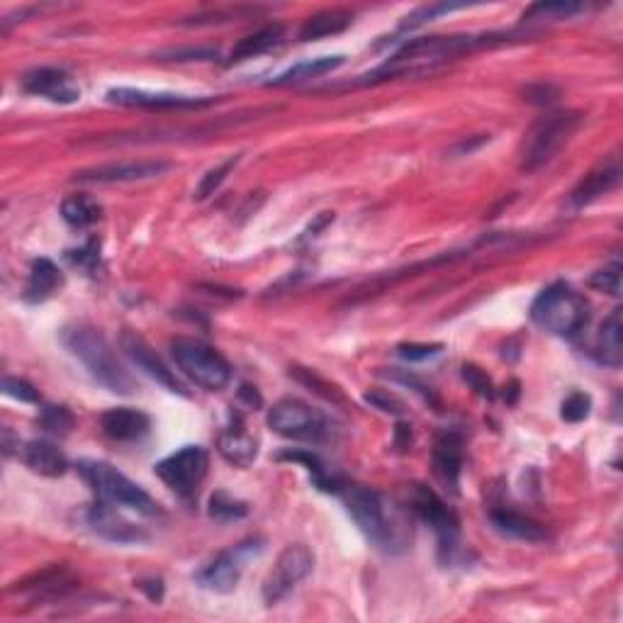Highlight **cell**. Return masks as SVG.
<instances>
[{
  "label": "cell",
  "mask_w": 623,
  "mask_h": 623,
  "mask_svg": "<svg viewBox=\"0 0 623 623\" xmlns=\"http://www.w3.org/2000/svg\"><path fill=\"white\" fill-rule=\"evenodd\" d=\"M61 344L86 366L95 383L108 387L110 392H117V395H132L134 378L127 373L120 358L115 356V351L108 344V339L98 329L81 322L71 324V327L61 331Z\"/></svg>",
  "instance_id": "6da1fadb"
},
{
  "label": "cell",
  "mask_w": 623,
  "mask_h": 623,
  "mask_svg": "<svg viewBox=\"0 0 623 623\" xmlns=\"http://www.w3.org/2000/svg\"><path fill=\"white\" fill-rule=\"evenodd\" d=\"M78 473L88 482V487H91L98 502L142 516L164 514L159 504H156V499L147 490H142L137 482L129 480L127 475L112 468L110 463H103V460H81L78 463Z\"/></svg>",
  "instance_id": "7a4b0ae2"
},
{
  "label": "cell",
  "mask_w": 623,
  "mask_h": 623,
  "mask_svg": "<svg viewBox=\"0 0 623 623\" xmlns=\"http://www.w3.org/2000/svg\"><path fill=\"white\" fill-rule=\"evenodd\" d=\"M531 319L548 334L575 336L587 327L589 305L575 288L560 280L538 293L531 305Z\"/></svg>",
  "instance_id": "3957f363"
},
{
  "label": "cell",
  "mask_w": 623,
  "mask_h": 623,
  "mask_svg": "<svg viewBox=\"0 0 623 623\" xmlns=\"http://www.w3.org/2000/svg\"><path fill=\"white\" fill-rule=\"evenodd\" d=\"M334 495L344 499L346 509L356 521V526L366 533L368 541H373L378 548L390 550L400 543V531H397L392 516H387V504L378 492L368 490L363 485H353V482L339 480Z\"/></svg>",
  "instance_id": "277c9868"
},
{
  "label": "cell",
  "mask_w": 623,
  "mask_h": 623,
  "mask_svg": "<svg viewBox=\"0 0 623 623\" xmlns=\"http://www.w3.org/2000/svg\"><path fill=\"white\" fill-rule=\"evenodd\" d=\"M582 117L577 112H550L541 117L531 132L526 134L524 154H521V168L524 171H538L558 156V151L568 144V139L580 127Z\"/></svg>",
  "instance_id": "5b68a950"
},
{
  "label": "cell",
  "mask_w": 623,
  "mask_h": 623,
  "mask_svg": "<svg viewBox=\"0 0 623 623\" xmlns=\"http://www.w3.org/2000/svg\"><path fill=\"white\" fill-rule=\"evenodd\" d=\"M171 356L176 366L193 380L195 385L205 387V390L217 392L229 385L232 380V368L224 361L222 353H217L212 346L202 344L198 339H188V336H178L171 341Z\"/></svg>",
  "instance_id": "8992f818"
},
{
  "label": "cell",
  "mask_w": 623,
  "mask_h": 623,
  "mask_svg": "<svg viewBox=\"0 0 623 623\" xmlns=\"http://www.w3.org/2000/svg\"><path fill=\"white\" fill-rule=\"evenodd\" d=\"M409 502H412V509L419 514V519L434 529L443 563H456L460 555V521L456 512L426 485H414Z\"/></svg>",
  "instance_id": "52a82bcc"
},
{
  "label": "cell",
  "mask_w": 623,
  "mask_h": 623,
  "mask_svg": "<svg viewBox=\"0 0 623 623\" xmlns=\"http://www.w3.org/2000/svg\"><path fill=\"white\" fill-rule=\"evenodd\" d=\"M268 426L285 439L314 443L327 439L329 431L327 419L310 404L295 400V397H285V400L273 404V409L268 412Z\"/></svg>",
  "instance_id": "ba28073f"
},
{
  "label": "cell",
  "mask_w": 623,
  "mask_h": 623,
  "mask_svg": "<svg viewBox=\"0 0 623 623\" xmlns=\"http://www.w3.org/2000/svg\"><path fill=\"white\" fill-rule=\"evenodd\" d=\"M207 468H210V456L202 446H185L181 451L156 463L154 473L161 477L166 487H171L178 497L193 499L198 487L205 480Z\"/></svg>",
  "instance_id": "9c48e42d"
},
{
  "label": "cell",
  "mask_w": 623,
  "mask_h": 623,
  "mask_svg": "<svg viewBox=\"0 0 623 623\" xmlns=\"http://www.w3.org/2000/svg\"><path fill=\"white\" fill-rule=\"evenodd\" d=\"M261 543L263 541H258V538H249V541L239 543V546L222 550L220 555H215V560H210V563L195 575L198 585L217 594L234 592L241 580V572L246 568V560L256 558L263 550Z\"/></svg>",
  "instance_id": "30bf717a"
},
{
  "label": "cell",
  "mask_w": 623,
  "mask_h": 623,
  "mask_svg": "<svg viewBox=\"0 0 623 623\" xmlns=\"http://www.w3.org/2000/svg\"><path fill=\"white\" fill-rule=\"evenodd\" d=\"M314 568L312 550L302 543L283 548V553L275 560L273 570L268 572L266 582H263V602L268 606H275L283 602L293 589L310 575Z\"/></svg>",
  "instance_id": "8fae6325"
},
{
  "label": "cell",
  "mask_w": 623,
  "mask_h": 623,
  "mask_svg": "<svg viewBox=\"0 0 623 623\" xmlns=\"http://www.w3.org/2000/svg\"><path fill=\"white\" fill-rule=\"evenodd\" d=\"M120 346L129 361H132V366L137 370H142L147 378L154 380V383L164 385L168 392H176V395H181V397H190L188 387H185L181 380L176 378V373H173V370L168 368L159 356H156V351L151 349L144 336H139L137 331L125 329L122 331Z\"/></svg>",
  "instance_id": "7c38bea8"
},
{
  "label": "cell",
  "mask_w": 623,
  "mask_h": 623,
  "mask_svg": "<svg viewBox=\"0 0 623 623\" xmlns=\"http://www.w3.org/2000/svg\"><path fill=\"white\" fill-rule=\"evenodd\" d=\"M171 164L164 159H142V161H117V164H103L76 173V181L83 183H132L147 181V178L164 176Z\"/></svg>",
  "instance_id": "4fadbf2b"
},
{
  "label": "cell",
  "mask_w": 623,
  "mask_h": 623,
  "mask_svg": "<svg viewBox=\"0 0 623 623\" xmlns=\"http://www.w3.org/2000/svg\"><path fill=\"white\" fill-rule=\"evenodd\" d=\"M108 100L127 108H147V110H193L205 108L212 103V98H195V95L161 93V91H142V88H112L108 91Z\"/></svg>",
  "instance_id": "5bb4252c"
},
{
  "label": "cell",
  "mask_w": 623,
  "mask_h": 623,
  "mask_svg": "<svg viewBox=\"0 0 623 623\" xmlns=\"http://www.w3.org/2000/svg\"><path fill=\"white\" fill-rule=\"evenodd\" d=\"M22 88H25V93L61 105H71L81 100V88L71 81V76L61 69H52V66H39V69L27 71L25 78H22Z\"/></svg>",
  "instance_id": "9a60e30c"
},
{
  "label": "cell",
  "mask_w": 623,
  "mask_h": 623,
  "mask_svg": "<svg viewBox=\"0 0 623 623\" xmlns=\"http://www.w3.org/2000/svg\"><path fill=\"white\" fill-rule=\"evenodd\" d=\"M88 524L93 526L95 533L115 543H139L149 538L147 531H142L122 516V509L110 507V504L98 502V499H95L91 512H88Z\"/></svg>",
  "instance_id": "2e32d148"
},
{
  "label": "cell",
  "mask_w": 623,
  "mask_h": 623,
  "mask_svg": "<svg viewBox=\"0 0 623 623\" xmlns=\"http://www.w3.org/2000/svg\"><path fill=\"white\" fill-rule=\"evenodd\" d=\"M434 473L451 495H458L463 473V436L458 431H443L434 446Z\"/></svg>",
  "instance_id": "e0dca14e"
},
{
  "label": "cell",
  "mask_w": 623,
  "mask_h": 623,
  "mask_svg": "<svg viewBox=\"0 0 623 623\" xmlns=\"http://www.w3.org/2000/svg\"><path fill=\"white\" fill-rule=\"evenodd\" d=\"M217 448H220L222 458L227 460V463L237 465V468H249L258 456V443L254 436L246 431L241 414H234L232 424L220 434Z\"/></svg>",
  "instance_id": "ac0fdd59"
},
{
  "label": "cell",
  "mask_w": 623,
  "mask_h": 623,
  "mask_svg": "<svg viewBox=\"0 0 623 623\" xmlns=\"http://www.w3.org/2000/svg\"><path fill=\"white\" fill-rule=\"evenodd\" d=\"M100 426H103V434L112 441H139L142 436L149 434L151 419L139 409L129 407H115L100 417Z\"/></svg>",
  "instance_id": "d6986e66"
},
{
  "label": "cell",
  "mask_w": 623,
  "mask_h": 623,
  "mask_svg": "<svg viewBox=\"0 0 623 623\" xmlns=\"http://www.w3.org/2000/svg\"><path fill=\"white\" fill-rule=\"evenodd\" d=\"M621 181V166L619 159H611L609 164L599 166L597 171H592L589 176L577 185L575 190L570 193V202L575 207H587L592 205L594 200H599L602 195L609 193L611 188H616Z\"/></svg>",
  "instance_id": "ffe728a7"
},
{
  "label": "cell",
  "mask_w": 623,
  "mask_h": 623,
  "mask_svg": "<svg viewBox=\"0 0 623 623\" xmlns=\"http://www.w3.org/2000/svg\"><path fill=\"white\" fill-rule=\"evenodd\" d=\"M492 526L502 533V536L516 538V541H526V543H541L546 541L548 533L543 529L538 521L529 519V516L519 514V512H509V509H495L490 514Z\"/></svg>",
  "instance_id": "44dd1931"
},
{
  "label": "cell",
  "mask_w": 623,
  "mask_h": 623,
  "mask_svg": "<svg viewBox=\"0 0 623 623\" xmlns=\"http://www.w3.org/2000/svg\"><path fill=\"white\" fill-rule=\"evenodd\" d=\"M22 460L30 470L44 477H61L69 470V460L49 441H30L22 448Z\"/></svg>",
  "instance_id": "7402d4cb"
},
{
  "label": "cell",
  "mask_w": 623,
  "mask_h": 623,
  "mask_svg": "<svg viewBox=\"0 0 623 623\" xmlns=\"http://www.w3.org/2000/svg\"><path fill=\"white\" fill-rule=\"evenodd\" d=\"M283 37H285V27L278 25V22L261 27V30L251 32V35L239 39V44L232 49V54H229V64H239V61H249V59H256V56L271 52V49H275L280 42H283Z\"/></svg>",
  "instance_id": "603a6c76"
},
{
  "label": "cell",
  "mask_w": 623,
  "mask_h": 623,
  "mask_svg": "<svg viewBox=\"0 0 623 623\" xmlns=\"http://www.w3.org/2000/svg\"><path fill=\"white\" fill-rule=\"evenodd\" d=\"M351 22H353L351 10L344 8L322 10V13L305 20V25L300 27V39L302 42H317V39L341 35V32L349 30Z\"/></svg>",
  "instance_id": "cb8c5ba5"
},
{
  "label": "cell",
  "mask_w": 623,
  "mask_h": 623,
  "mask_svg": "<svg viewBox=\"0 0 623 623\" xmlns=\"http://www.w3.org/2000/svg\"><path fill=\"white\" fill-rule=\"evenodd\" d=\"M621 310H614L604 319L597 334V361L609 368H619L623 358V341H621Z\"/></svg>",
  "instance_id": "d4e9b609"
},
{
  "label": "cell",
  "mask_w": 623,
  "mask_h": 623,
  "mask_svg": "<svg viewBox=\"0 0 623 623\" xmlns=\"http://www.w3.org/2000/svg\"><path fill=\"white\" fill-rule=\"evenodd\" d=\"M61 285V271L54 266L49 258H35L30 266V278H27L25 300L27 302H44L47 297L56 293Z\"/></svg>",
  "instance_id": "484cf974"
},
{
  "label": "cell",
  "mask_w": 623,
  "mask_h": 623,
  "mask_svg": "<svg viewBox=\"0 0 623 623\" xmlns=\"http://www.w3.org/2000/svg\"><path fill=\"white\" fill-rule=\"evenodd\" d=\"M341 64H344V56L341 54L297 61V64L290 66L288 71H283V74L273 78V86H290V83H300V81H310V78L327 76L331 74V71L339 69Z\"/></svg>",
  "instance_id": "4316f807"
},
{
  "label": "cell",
  "mask_w": 623,
  "mask_h": 623,
  "mask_svg": "<svg viewBox=\"0 0 623 623\" xmlns=\"http://www.w3.org/2000/svg\"><path fill=\"white\" fill-rule=\"evenodd\" d=\"M100 212L103 210H100V205L91 198V195L76 193L61 202V217H64L66 224H71V227L76 229L91 227V224L100 220Z\"/></svg>",
  "instance_id": "83f0119b"
},
{
  "label": "cell",
  "mask_w": 623,
  "mask_h": 623,
  "mask_svg": "<svg viewBox=\"0 0 623 623\" xmlns=\"http://www.w3.org/2000/svg\"><path fill=\"white\" fill-rule=\"evenodd\" d=\"M587 10L582 3H536L524 13V20L538 22V20H568L572 15Z\"/></svg>",
  "instance_id": "f1b7e54d"
},
{
  "label": "cell",
  "mask_w": 623,
  "mask_h": 623,
  "mask_svg": "<svg viewBox=\"0 0 623 623\" xmlns=\"http://www.w3.org/2000/svg\"><path fill=\"white\" fill-rule=\"evenodd\" d=\"M246 514H249V507H246L244 502H239V499L229 497L227 492L220 490L210 497V516L215 521H222V524H227V521L244 519Z\"/></svg>",
  "instance_id": "f546056e"
},
{
  "label": "cell",
  "mask_w": 623,
  "mask_h": 623,
  "mask_svg": "<svg viewBox=\"0 0 623 623\" xmlns=\"http://www.w3.org/2000/svg\"><path fill=\"white\" fill-rule=\"evenodd\" d=\"M237 164H239V156H229V159H224L222 164L210 168V171L202 176L198 188H195V198L205 200V198H210V195H215L217 188L227 181V176L234 171V168H237Z\"/></svg>",
  "instance_id": "4dcf8cb0"
},
{
  "label": "cell",
  "mask_w": 623,
  "mask_h": 623,
  "mask_svg": "<svg viewBox=\"0 0 623 623\" xmlns=\"http://www.w3.org/2000/svg\"><path fill=\"white\" fill-rule=\"evenodd\" d=\"M39 426H42L47 434L66 436L71 429H74V414H71L66 407L49 404V407H44L42 412H39Z\"/></svg>",
  "instance_id": "1f68e13d"
},
{
  "label": "cell",
  "mask_w": 623,
  "mask_h": 623,
  "mask_svg": "<svg viewBox=\"0 0 623 623\" xmlns=\"http://www.w3.org/2000/svg\"><path fill=\"white\" fill-rule=\"evenodd\" d=\"M290 375H295L297 383H302L305 387H310V390L317 392L319 397H324V400L334 402V404H344V395H341L339 390H336L334 385L327 383L324 378H319L314 370H305V368H290Z\"/></svg>",
  "instance_id": "d6a6232c"
},
{
  "label": "cell",
  "mask_w": 623,
  "mask_h": 623,
  "mask_svg": "<svg viewBox=\"0 0 623 623\" xmlns=\"http://www.w3.org/2000/svg\"><path fill=\"white\" fill-rule=\"evenodd\" d=\"M589 288L599 290V293H609L614 297L621 295V261L609 263L602 271H597L589 278Z\"/></svg>",
  "instance_id": "836d02e7"
},
{
  "label": "cell",
  "mask_w": 623,
  "mask_h": 623,
  "mask_svg": "<svg viewBox=\"0 0 623 623\" xmlns=\"http://www.w3.org/2000/svg\"><path fill=\"white\" fill-rule=\"evenodd\" d=\"M589 412H592V397L585 395V392H572L568 400L563 402V407H560V414H563L565 422L572 424L585 422Z\"/></svg>",
  "instance_id": "e575fe53"
},
{
  "label": "cell",
  "mask_w": 623,
  "mask_h": 623,
  "mask_svg": "<svg viewBox=\"0 0 623 623\" xmlns=\"http://www.w3.org/2000/svg\"><path fill=\"white\" fill-rule=\"evenodd\" d=\"M463 380L473 387L480 397H485V400H495V385H492V378L482 368L473 366V363H465Z\"/></svg>",
  "instance_id": "d590c367"
},
{
  "label": "cell",
  "mask_w": 623,
  "mask_h": 623,
  "mask_svg": "<svg viewBox=\"0 0 623 623\" xmlns=\"http://www.w3.org/2000/svg\"><path fill=\"white\" fill-rule=\"evenodd\" d=\"M463 8H465L463 3H436V5H424V8L414 10V13L409 15L407 22H404V27L424 25L426 20H434V18H439V15H443V13H453V10H463Z\"/></svg>",
  "instance_id": "8d00e7d4"
},
{
  "label": "cell",
  "mask_w": 623,
  "mask_h": 623,
  "mask_svg": "<svg viewBox=\"0 0 623 623\" xmlns=\"http://www.w3.org/2000/svg\"><path fill=\"white\" fill-rule=\"evenodd\" d=\"M441 351H443L441 344H400L397 346V356L409 363L431 361V358L441 356Z\"/></svg>",
  "instance_id": "74e56055"
},
{
  "label": "cell",
  "mask_w": 623,
  "mask_h": 623,
  "mask_svg": "<svg viewBox=\"0 0 623 623\" xmlns=\"http://www.w3.org/2000/svg\"><path fill=\"white\" fill-rule=\"evenodd\" d=\"M366 402L373 404L375 409H380V412H387V414H402L404 412V402L400 400V397L392 395V392H387V390H370L366 395Z\"/></svg>",
  "instance_id": "f35d334b"
},
{
  "label": "cell",
  "mask_w": 623,
  "mask_h": 623,
  "mask_svg": "<svg viewBox=\"0 0 623 623\" xmlns=\"http://www.w3.org/2000/svg\"><path fill=\"white\" fill-rule=\"evenodd\" d=\"M3 390H5V395L13 397V400L30 402V404H37V402H39V392H37L35 387H32L30 383H25V380L5 378V380H3Z\"/></svg>",
  "instance_id": "ab89813d"
},
{
  "label": "cell",
  "mask_w": 623,
  "mask_h": 623,
  "mask_svg": "<svg viewBox=\"0 0 623 623\" xmlns=\"http://www.w3.org/2000/svg\"><path fill=\"white\" fill-rule=\"evenodd\" d=\"M526 100L533 105H550L555 98H558L560 91L553 86V83H531L529 88L524 91Z\"/></svg>",
  "instance_id": "60d3db41"
},
{
  "label": "cell",
  "mask_w": 623,
  "mask_h": 623,
  "mask_svg": "<svg viewBox=\"0 0 623 623\" xmlns=\"http://www.w3.org/2000/svg\"><path fill=\"white\" fill-rule=\"evenodd\" d=\"M171 61H210L217 59V49L198 47V49H173V52L164 54Z\"/></svg>",
  "instance_id": "b9f144b4"
},
{
  "label": "cell",
  "mask_w": 623,
  "mask_h": 623,
  "mask_svg": "<svg viewBox=\"0 0 623 623\" xmlns=\"http://www.w3.org/2000/svg\"><path fill=\"white\" fill-rule=\"evenodd\" d=\"M98 241L91 239L86 246H83L81 251H76V254H71V261L78 263V266L88 268V271H95V266H98Z\"/></svg>",
  "instance_id": "7bdbcfd3"
},
{
  "label": "cell",
  "mask_w": 623,
  "mask_h": 623,
  "mask_svg": "<svg viewBox=\"0 0 623 623\" xmlns=\"http://www.w3.org/2000/svg\"><path fill=\"white\" fill-rule=\"evenodd\" d=\"M137 587L142 589V592H147L151 602H161V597H164V582L161 580H142Z\"/></svg>",
  "instance_id": "ee69618b"
},
{
  "label": "cell",
  "mask_w": 623,
  "mask_h": 623,
  "mask_svg": "<svg viewBox=\"0 0 623 623\" xmlns=\"http://www.w3.org/2000/svg\"><path fill=\"white\" fill-rule=\"evenodd\" d=\"M409 446H412V426L397 424L395 448H400V451H409Z\"/></svg>",
  "instance_id": "f6af8a7d"
},
{
  "label": "cell",
  "mask_w": 623,
  "mask_h": 623,
  "mask_svg": "<svg viewBox=\"0 0 623 623\" xmlns=\"http://www.w3.org/2000/svg\"><path fill=\"white\" fill-rule=\"evenodd\" d=\"M485 142H490V137H485V134H480V137L475 139V142H468V139H465V142H460L456 149H453V154H460V156H465V154H473V151L477 149V147H482V144Z\"/></svg>",
  "instance_id": "bcb514c9"
},
{
  "label": "cell",
  "mask_w": 623,
  "mask_h": 623,
  "mask_svg": "<svg viewBox=\"0 0 623 623\" xmlns=\"http://www.w3.org/2000/svg\"><path fill=\"white\" fill-rule=\"evenodd\" d=\"M516 397H519V383H516V380H512V383H509V387H504V400H507L509 404H514Z\"/></svg>",
  "instance_id": "7dc6e473"
}]
</instances>
